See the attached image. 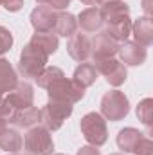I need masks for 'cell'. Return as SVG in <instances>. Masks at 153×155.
<instances>
[{
  "label": "cell",
  "mask_w": 153,
  "mask_h": 155,
  "mask_svg": "<svg viewBox=\"0 0 153 155\" xmlns=\"http://www.w3.org/2000/svg\"><path fill=\"white\" fill-rule=\"evenodd\" d=\"M79 2L85 4V5H90V7H97V5H101L103 0H79Z\"/></svg>",
  "instance_id": "cell-33"
},
{
  "label": "cell",
  "mask_w": 153,
  "mask_h": 155,
  "mask_svg": "<svg viewBox=\"0 0 153 155\" xmlns=\"http://www.w3.org/2000/svg\"><path fill=\"white\" fill-rule=\"evenodd\" d=\"M13 47V35L7 27L0 25V56L5 54L9 49Z\"/></svg>",
  "instance_id": "cell-27"
},
{
  "label": "cell",
  "mask_w": 153,
  "mask_h": 155,
  "mask_svg": "<svg viewBox=\"0 0 153 155\" xmlns=\"http://www.w3.org/2000/svg\"><path fill=\"white\" fill-rule=\"evenodd\" d=\"M130 114V101L124 92L121 90H108L101 99V116L108 121H122Z\"/></svg>",
  "instance_id": "cell-4"
},
{
  "label": "cell",
  "mask_w": 153,
  "mask_h": 155,
  "mask_svg": "<svg viewBox=\"0 0 153 155\" xmlns=\"http://www.w3.org/2000/svg\"><path fill=\"white\" fill-rule=\"evenodd\" d=\"M79 128L81 134L85 137V141L90 146H103L108 141V128H106V119L101 116L99 112H88L81 117L79 121Z\"/></svg>",
  "instance_id": "cell-2"
},
{
  "label": "cell",
  "mask_w": 153,
  "mask_h": 155,
  "mask_svg": "<svg viewBox=\"0 0 153 155\" xmlns=\"http://www.w3.org/2000/svg\"><path fill=\"white\" fill-rule=\"evenodd\" d=\"M77 31V20L76 16L69 11H58L56 13V22H54V29L52 33L56 36H65L70 38Z\"/></svg>",
  "instance_id": "cell-16"
},
{
  "label": "cell",
  "mask_w": 153,
  "mask_h": 155,
  "mask_svg": "<svg viewBox=\"0 0 153 155\" xmlns=\"http://www.w3.org/2000/svg\"><path fill=\"white\" fill-rule=\"evenodd\" d=\"M47 63H49V54L45 51H41L38 45L29 41L20 52L18 72L25 79H36L40 72L47 67Z\"/></svg>",
  "instance_id": "cell-1"
},
{
  "label": "cell",
  "mask_w": 153,
  "mask_h": 155,
  "mask_svg": "<svg viewBox=\"0 0 153 155\" xmlns=\"http://www.w3.org/2000/svg\"><path fill=\"white\" fill-rule=\"evenodd\" d=\"M31 43L38 45L40 49L45 51L49 56L54 54V52L58 51V45H60L58 36H56L54 33H34L33 38H31Z\"/></svg>",
  "instance_id": "cell-22"
},
{
  "label": "cell",
  "mask_w": 153,
  "mask_h": 155,
  "mask_svg": "<svg viewBox=\"0 0 153 155\" xmlns=\"http://www.w3.org/2000/svg\"><path fill=\"white\" fill-rule=\"evenodd\" d=\"M137 117H139V121L151 132L153 128V99L151 97H146V99H142L139 105H137Z\"/></svg>",
  "instance_id": "cell-24"
},
{
  "label": "cell",
  "mask_w": 153,
  "mask_h": 155,
  "mask_svg": "<svg viewBox=\"0 0 153 155\" xmlns=\"http://www.w3.org/2000/svg\"><path fill=\"white\" fill-rule=\"evenodd\" d=\"M36 2H38V5H49L50 0H36Z\"/></svg>",
  "instance_id": "cell-35"
},
{
  "label": "cell",
  "mask_w": 153,
  "mask_h": 155,
  "mask_svg": "<svg viewBox=\"0 0 153 155\" xmlns=\"http://www.w3.org/2000/svg\"><path fill=\"white\" fill-rule=\"evenodd\" d=\"M5 128H7V123H5L4 119H0V134H2V132H4Z\"/></svg>",
  "instance_id": "cell-34"
},
{
  "label": "cell",
  "mask_w": 153,
  "mask_h": 155,
  "mask_svg": "<svg viewBox=\"0 0 153 155\" xmlns=\"http://www.w3.org/2000/svg\"><path fill=\"white\" fill-rule=\"evenodd\" d=\"M2 99H4V96H2V94H0V101H2Z\"/></svg>",
  "instance_id": "cell-37"
},
{
  "label": "cell",
  "mask_w": 153,
  "mask_h": 155,
  "mask_svg": "<svg viewBox=\"0 0 153 155\" xmlns=\"http://www.w3.org/2000/svg\"><path fill=\"white\" fill-rule=\"evenodd\" d=\"M153 152V141L150 137H142L141 141H139V144L135 146V150H133V155H151Z\"/></svg>",
  "instance_id": "cell-28"
},
{
  "label": "cell",
  "mask_w": 153,
  "mask_h": 155,
  "mask_svg": "<svg viewBox=\"0 0 153 155\" xmlns=\"http://www.w3.org/2000/svg\"><path fill=\"white\" fill-rule=\"evenodd\" d=\"M18 85V76L9 60L0 58V94H9L15 87Z\"/></svg>",
  "instance_id": "cell-18"
},
{
  "label": "cell",
  "mask_w": 153,
  "mask_h": 155,
  "mask_svg": "<svg viewBox=\"0 0 153 155\" xmlns=\"http://www.w3.org/2000/svg\"><path fill=\"white\" fill-rule=\"evenodd\" d=\"M67 52L76 61H86L92 54V40L85 33H74L67 41Z\"/></svg>",
  "instance_id": "cell-11"
},
{
  "label": "cell",
  "mask_w": 153,
  "mask_h": 155,
  "mask_svg": "<svg viewBox=\"0 0 153 155\" xmlns=\"http://www.w3.org/2000/svg\"><path fill=\"white\" fill-rule=\"evenodd\" d=\"M2 5H4L5 11H9V13H16V11H20V9L24 7V0H4Z\"/></svg>",
  "instance_id": "cell-29"
},
{
  "label": "cell",
  "mask_w": 153,
  "mask_h": 155,
  "mask_svg": "<svg viewBox=\"0 0 153 155\" xmlns=\"http://www.w3.org/2000/svg\"><path fill=\"white\" fill-rule=\"evenodd\" d=\"M142 11H144V16L151 18V0H142Z\"/></svg>",
  "instance_id": "cell-32"
},
{
  "label": "cell",
  "mask_w": 153,
  "mask_h": 155,
  "mask_svg": "<svg viewBox=\"0 0 153 155\" xmlns=\"http://www.w3.org/2000/svg\"><path fill=\"white\" fill-rule=\"evenodd\" d=\"M132 35L137 43L142 47H150L153 43V22L148 16H141L135 22H132Z\"/></svg>",
  "instance_id": "cell-15"
},
{
  "label": "cell",
  "mask_w": 153,
  "mask_h": 155,
  "mask_svg": "<svg viewBox=\"0 0 153 155\" xmlns=\"http://www.w3.org/2000/svg\"><path fill=\"white\" fill-rule=\"evenodd\" d=\"M144 137L142 132H139L137 128H132V126H126L122 130H119L117 134V146L122 153H133L135 146L139 144V141Z\"/></svg>",
  "instance_id": "cell-17"
},
{
  "label": "cell",
  "mask_w": 153,
  "mask_h": 155,
  "mask_svg": "<svg viewBox=\"0 0 153 155\" xmlns=\"http://www.w3.org/2000/svg\"><path fill=\"white\" fill-rule=\"evenodd\" d=\"M77 25L85 31V33H97L101 31V27L105 25L99 7H86L77 15Z\"/></svg>",
  "instance_id": "cell-14"
},
{
  "label": "cell",
  "mask_w": 153,
  "mask_h": 155,
  "mask_svg": "<svg viewBox=\"0 0 153 155\" xmlns=\"http://www.w3.org/2000/svg\"><path fill=\"white\" fill-rule=\"evenodd\" d=\"M18 110L13 107V103L4 96V99L0 101V119H4L5 123H13V119H15V114H16Z\"/></svg>",
  "instance_id": "cell-26"
},
{
  "label": "cell",
  "mask_w": 153,
  "mask_h": 155,
  "mask_svg": "<svg viewBox=\"0 0 153 155\" xmlns=\"http://www.w3.org/2000/svg\"><path fill=\"white\" fill-rule=\"evenodd\" d=\"M99 13H101L103 22L106 25H110L121 18L130 16V5L124 4L122 0H105L99 5Z\"/></svg>",
  "instance_id": "cell-13"
},
{
  "label": "cell",
  "mask_w": 153,
  "mask_h": 155,
  "mask_svg": "<svg viewBox=\"0 0 153 155\" xmlns=\"http://www.w3.org/2000/svg\"><path fill=\"white\" fill-rule=\"evenodd\" d=\"M106 31L114 36L117 41H126L128 36L132 35V18L130 16H126V18H121V20H117L114 24H110V25H106Z\"/></svg>",
  "instance_id": "cell-23"
},
{
  "label": "cell",
  "mask_w": 153,
  "mask_h": 155,
  "mask_svg": "<svg viewBox=\"0 0 153 155\" xmlns=\"http://www.w3.org/2000/svg\"><path fill=\"white\" fill-rule=\"evenodd\" d=\"M110 155H124V153H110Z\"/></svg>",
  "instance_id": "cell-36"
},
{
  "label": "cell",
  "mask_w": 153,
  "mask_h": 155,
  "mask_svg": "<svg viewBox=\"0 0 153 155\" xmlns=\"http://www.w3.org/2000/svg\"><path fill=\"white\" fill-rule=\"evenodd\" d=\"M76 155H101V153H99V150H97L96 146H90V144H86V146H81V148L77 150Z\"/></svg>",
  "instance_id": "cell-31"
},
{
  "label": "cell",
  "mask_w": 153,
  "mask_h": 155,
  "mask_svg": "<svg viewBox=\"0 0 153 155\" xmlns=\"http://www.w3.org/2000/svg\"><path fill=\"white\" fill-rule=\"evenodd\" d=\"M117 54H119V58H121L119 61H121L124 67H139V65H142V63L146 61V58H148L146 47H142V45L137 43V41H128V40L121 43Z\"/></svg>",
  "instance_id": "cell-9"
},
{
  "label": "cell",
  "mask_w": 153,
  "mask_h": 155,
  "mask_svg": "<svg viewBox=\"0 0 153 155\" xmlns=\"http://www.w3.org/2000/svg\"><path fill=\"white\" fill-rule=\"evenodd\" d=\"M97 71V74H103L105 79L112 85V87H121L126 78H128V72H126V67L115 60V58H105V60H94L92 63Z\"/></svg>",
  "instance_id": "cell-7"
},
{
  "label": "cell",
  "mask_w": 153,
  "mask_h": 155,
  "mask_svg": "<svg viewBox=\"0 0 153 155\" xmlns=\"http://www.w3.org/2000/svg\"><path fill=\"white\" fill-rule=\"evenodd\" d=\"M2 2H4V0H0V5H2Z\"/></svg>",
  "instance_id": "cell-40"
},
{
  "label": "cell",
  "mask_w": 153,
  "mask_h": 155,
  "mask_svg": "<svg viewBox=\"0 0 153 155\" xmlns=\"http://www.w3.org/2000/svg\"><path fill=\"white\" fill-rule=\"evenodd\" d=\"M27 155H33V153H27Z\"/></svg>",
  "instance_id": "cell-41"
},
{
  "label": "cell",
  "mask_w": 153,
  "mask_h": 155,
  "mask_svg": "<svg viewBox=\"0 0 153 155\" xmlns=\"http://www.w3.org/2000/svg\"><path fill=\"white\" fill-rule=\"evenodd\" d=\"M40 121H41V112L36 107H27V108L18 110L15 114V119H13V123L20 128H33Z\"/></svg>",
  "instance_id": "cell-21"
},
{
  "label": "cell",
  "mask_w": 153,
  "mask_h": 155,
  "mask_svg": "<svg viewBox=\"0 0 153 155\" xmlns=\"http://www.w3.org/2000/svg\"><path fill=\"white\" fill-rule=\"evenodd\" d=\"M97 71H96V67L92 65V63H79L76 67V71H74V76L72 79L76 81L77 85H81L83 88H88V87H92L94 83H96V79H97Z\"/></svg>",
  "instance_id": "cell-20"
},
{
  "label": "cell",
  "mask_w": 153,
  "mask_h": 155,
  "mask_svg": "<svg viewBox=\"0 0 153 155\" xmlns=\"http://www.w3.org/2000/svg\"><path fill=\"white\" fill-rule=\"evenodd\" d=\"M47 96L49 99H54V101H65V103H70L74 105L77 101H81L85 97V90L81 85H77L74 79H69V78H58L56 81H52L47 88Z\"/></svg>",
  "instance_id": "cell-3"
},
{
  "label": "cell",
  "mask_w": 153,
  "mask_h": 155,
  "mask_svg": "<svg viewBox=\"0 0 153 155\" xmlns=\"http://www.w3.org/2000/svg\"><path fill=\"white\" fill-rule=\"evenodd\" d=\"M65 74H63V71L61 69H58V67H45L41 72H40V76L36 78V83H38V87H41V88H47L52 81H56L58 78H63Z\"/></svg>",
  "instance_id": "cell-25"
},
{
  "label": "cell",
  "mask_w": 153,
  "mask_h": 155,
  "mask_svg": "<svg viewBox=\"0 0 153 155\" xmlns=\"http://www.w3.org/2000/svg\"><path fill=\"white\" fill-rule=\"evenodd\" d=\"M56 13L47 5H38L31 11V25L34 29V33H52L54 29V22H56Z\"/></svg>",
  "instance_id": "cell-10"
},
{
  "label": "cell",
  "mask_w": 153,
  "mask_h": 155,
  "mask_svg": "<svg viewBox=\"0 0 153 155\" xmlns=\"http://www.w3.org/2000/svg\"><path fill=\"white\" fill-rule=\"evenodd\" d=\"M7 155H16V153H7Z\"/></svg>",
  "instance_id": "cell-39"
},
{
  "label": "cell",
  "mask_w": 153,
  "mask_h": 155,
  "mask_svg": "<svg viewBox=\"0 0 153 155\" xmlns=\"http://www.w3.org/2000/svg\"><path fill=\"white\" fill-rule=\"evenodd\" d=\"M24 146V139L22 135L13 130V128H5L0 134V150L5 153H18Z\"/></svg>",
  "instance_id": "cell-19"
},
{
  "label": "cell",
  "mask_w": 153,
  "mask_h": 155,
  "mask_svg": "<svg viewBox=\"0 0 153 155\" xmlns=\"http://www.w3.org/2000/svg\"><path fill=\"white\" fill-rule=\"evenodd\" d=\"M52 155H65V153H52Z\"/></svg>",
  "instance_id": "cell-38"
},
{
  "label": "cell",
  "mask_w": 153,
  "mask_h": 155,
  "mask_svg": "<svg viewBox=\"0 0 153 155\" xmlns=\"http://www.w3.org/2000/svg\"><path fill=\"white\" fill-rule=\"evenodd\" d=\"M13 107L16 110H22V108H27V107H33V101H34V88L29 81H18V85L5 96Z\"/></svg>",
  "instance_id": "cell-12"
},
{
  "label": "cell",
  "mask_w": 153,
  "mask_h": 155,
  "mask_svg": "<svg viewBox=\"0 0 153 155\" xmlns=\"http://www.w3.org/2000/svg\"><path fill=\"white\" fill-rule=\"evenodd\" d=\"M121 47V41L117 40L105 29V31H97L96 38L92 40V61L94 60H105V58H114Z\"/></svg>",
  "instance_id": "cell-8"
},
{
  "label": "cell",
  "mask_w": 153,
  "mask_h": 155,
  "mask_svg": "<svg viewBox=\"0 0 153 155\" xmlns=\"http://www.w3.org/2000/svg\"><path fill=\"white\" fill-rule=\"evenodd\" d=\"M24 148L27 153L33 155H52L54 152V141L50 132L45 126H33L27 130L24 137Z\"/></svg>",
  "instance_id": "cell-5"
},
{
  "label": "cell",
  "mask_w": 153,
  "mask_h": 155,
  "mask_svg": "<svg viewBox=\"0 0 153 155\" xmlns=\"http://www.w3.org/2000/svg\"><path fill=\"white\" fill-rule=\"evenodd\" d=\"M70 5V0H50L47 7H50L52 11H63Z\"/></svg>",
  "instance_id": "cell-30"
},
{
  "label": "cell",
  "mask_w": 153,
  "mask_h": 155,
  "mask_svg": "<svg viewBox=\"0 0 153 155\" xmlns=\"http://www.w3.org/2000/svg\"><path fill=\"white\" fill-rule=\"evenodd\" d=\"M72 110H74V107L70 103L49 99V103L43 105V108L40 110L41 112V123L49 132H56V130H60L63 126V123L69 117L72 116Z\"/></svg>",
  "instance_id": "cell-6"
}]
</instances>
